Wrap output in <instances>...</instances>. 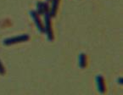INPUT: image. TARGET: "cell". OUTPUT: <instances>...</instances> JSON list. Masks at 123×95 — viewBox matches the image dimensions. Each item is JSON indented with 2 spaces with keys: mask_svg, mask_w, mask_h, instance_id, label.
<instances>
[{
  "mask_svg": "<svg viewBox=\"0 0 123 95\" xmlns=\"http://www.w3.org/2000/svg\"><path fill=\"white\" fill-rule=\"evenodd\" d=\"M51 15L49 14V13L44 14V33H46V36L49 41H53L54 40V32H53L52 28V21H51Z\"/></svg>",
  "mask_w": 123,
  "mask_h": 95,
  "instance_id": "6da1fadb",
  "label": "cell"
},
{
  "mask_svg": "<svg viewBox=\"0 0 123 95\" xmlns=\"http://www.w3.org/2000/svg\"><path fill=\"white\" fill-rule=\"evenodd\" d=\"M30 39V36L27 34H22L19 35L16 37H13V38H6L4 40L3 43L4 45L6 46H9V45L15 44V43H24V42H26Z\"/></svg>",
  "mask_w": 123,
  "mask_h": 95,
  "instance_id": "7a4b0ae2",
  "label": "cell"
},
{
  "mask_svg": "<svg viewBox=\"0 0 123 95\" xmlns=\"http://www.w3.org/2000/svg\"><path fill=\"white\" fill-rule=\"evenodd\" d=\"M30 14H31V18H32V20H33V21H34L37 30L39 31L41 33H43L44 32L43 24V22L41 21L39 14L36 12V10H31L30 11Z\"/></svg>",
  "mask_w": 123,
  "mask_h": 95,
  "instance_id": "3957f363",
  "label": "cell"
},
{
  "mask_svg": "<svg viewBox=\"0 0 123 95\" xmlns=\"http://www.w3.org/2000/svg\"><path fill=\"white\" fill-rule=\"evenodd\" d=\"M49 5L48 4V2H42V1H39V2L37 3V10L36 12L39 15H44L47 13H49Z\"/></svg>",
  "mask_w": 123,
  "mask_h": 95,
  "instance_id": "277c9868",
  "label": "cell"
},
{
  "mask_svg": "<svg viewBox=\"0 0 123 95\" xmlns=\"http://www.w3.org/2000/svg\"><path fill=\"white\" fill-rule=\"evenodd\" d=\"M96 83H97V88H98V91L100 93H105V91H106V88H105V79H104V77L102 76H97Z\"/></svg>",
  "mask_w": 123,
  "mask_h": 95,
  "instance_id": "5b68a950",
  "label": "cell"
},
{
  "mask_svg": "<svg viewBox=\"0 0 123 95\" xmlns=\"http://www.w3.org/2000/svg\"><path fill=\"white\" fill-rule=\"evenodd\" d=\"M52 2V5L49 9V14L51 15V17H54L56 15L57 11H58V7L60 4V0H51Z\"/></svg>",
  "mask_w": 123,
  "mask_h": 95,
  "instance_id": "8992f818",
  "label": "cell"
},
{
  "mask_svg": "<svg viewBox=\"0 0 123 95\" xmlns=\"http://www.w3.org/2000/svg\"><path fill=\"white\" fill-rule=\"evenodd\" d=\"M87 65V56L84 53H81L79 55V66L81 68H85Z\"/></svg>",
  "mask_w": 123,
  "mask_h": 95,
  "instance_id": "52a82bcc",
  "label": "cell"
},
{
  "mask_svg": "<svg viewBox=\"0 0 123 95\" xmlns=\"http://www.w3.org/2000/svg\"><path fill=\"white\" fill-rule=\"evenodd\" d=\"M4 73H5V69H4V66L0 60V75H4Z\"/></svg>",
  "mask_w": 123,
  "mask_h": 95,
  "instance_id": "ba28073f",
  "label": "cell"
},
{
  "mask_svg": "<svg viewBox=\"0 0 123 95\" xmlns=\"http://www.w3.org/2000/svg\"><path fill=\"white\" fill-rule=\"evenodd\" d=\"M123 79H122V77H119V78H118V83H119V84H122V82H123Z\"/></svg>",
  "mask_w": 123,
  "mask_h": 95,
  "instance_id": "9c48e42d",
  "label": "cell"
},
{
  "mask_svg": "<svg viewBox=\"0 0 123 95\" xmlns=\"http://www.w3.org/2000/svg\"><path fill=\"white\" fill-rule=\"evenodd\" d=\"M51 0H46V2H50Z\"/></svg>",
  "mask_w": 123,
  "mask_h": 95,
  "instance_id": "30bf717a",
  "label": "cell"
}]
</instances>
